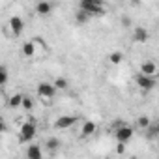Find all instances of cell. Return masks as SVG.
<instances>
[{
    "instance_id": "5bb4252c",
    "label": "cell",
    "mask_w": 159,
    "mask_h": 159,
    "mask_svg": "<svg viewBox=\"0 0 159 159\" xmlns=\"http://www.w3.org/2000/svg\"><path fill=\"white\" fill-rule=\"evenodd\" d=\"M21 101H23V94H13V96L8 99V105H10L11 109H17V107H21Z\"/></svg>"
},
{
    "instance_id": "2e32d148",
    "label": "cell",
    "mask_w": 159,
    "mask_h": 159,
    "mask_svg": "<svg viewBox=\"0 0 159 159\" xmlns=\"http://www.w3.org/2000/svg\"><path fill=\"white\" fill-rule=\"evenodd\" d=\"M21 107L25 111H32L34 109V99L30 96H23V101H21Z\"/></svg>"
},
{
    "instance_id": "d6986e66",
    "label": "cell",
    "mask_w": 159,
    "mask_h": 159,
    "mask_svg": "<svg viewBox=\"0 0 159 159\" xmlns=\"http://www.w3.org/2000/svg\"><path fill=\"white\" fill-rule=\"evenodd\" d=\"M122 58H124V54H122L120 51H114V52H111V56H109L111 64H120V62H122Z\"/></svg>"
},
{
    "instance_id": "30bf717a",
    "label": "cell",
    "mask_w": 159,
    "mask_h": 159,
    "mask_svg": "<svg viewBox=\"0 0 159 159\" xmlns=\"http://www.w3.org/2000/svg\"><path fill=\"white\" fill-rule=\"evenodd\" d=\"M140 73H142V75H155V73H157L155 62H144V64L140 66Z\"/></svg>"
},
{
    "instance_id": "ac0fdd59",
    "label": "cell",
    "mask_w": 159,
    "mask_h": 159,
    "mask_svg": "<svg viewBox=\"0 0 159 159\" xmlns=\"http://www.w3.org/2000/svg\"><path fill=\"white\" fill-rule=\"evenodd\" d=\"M52 84H54V88H56V90H66V88H67V81H66L64 77H58Z\"/></svg>"
},
{
    "instance_id": "ffe728a7",
    "label": "cell",
    "mask_w": 159,
    "mask_h": 159,
    "mask_svg": "<svg viewBox=\"0 0 159 159\" xmlns=\"http://www.w3.org/2000/svg\"><path fill=\"white\" fill-rule=\"evenodd\" d=\"M137 125H139V129H146V127L150 125V118H146V116H140V118L137 120Z\"/></svg>"
},
{
    "instance_id": "cb8c5ba5",
    "label": "cell",
    "mask_w": 159,
    "mask_h": 159,
    "mask_svg": "<svg viewBox=\"0 0 159 159\" xmlns=\"http://www.w3.org/2000/svg\"><path fill=\"white\" fill-rule=\"evenodd\" d=\"M6 129H8V125H6V122H4V120H0V133H4Z\"/></svg>"
},
{
    "instance_id": "4316f807",
    "label": "cell",
    "mask_w": 159,
    "mask_h": 159,
    "mask_svg": "<svg viewBox=\"0 0 159 159\" xmlns=\"http://www.w3.org/2000/svg\"><path fill=\"white\" fill-rule=\"evenodd\" d=\"M129 2H131V4H139V2H140V0H129Z\"/></svg>"
},
{
    "instance_id": "484cf974",
    "label": "cell",
    "mask_w": 159,
    "mask_h": 159,
    "mask_svg": "<svg viewBox=\"0 0 159 159\" xmlns=\"http://www.w3.org/2000/svg\"><path fill=\"white\" fill-rule=\"evenodd\" d=\"M88 2H94V4H99V6H103V0H88Z\"/></svg>"
},
{
    "instance_id": "ba28073f",
    "label": "cell",
    "mask_w": 159,
    "mask_h": 159,
    "mask_svg": "<svg viewBox=\"0 0 159 159\" xmlns=\"http://www.w3.org/2000/svg\"><path fill=\"white\" fill-rule=\"evenodd\" d=\"M133 39H135L137 43H146V41L150 39V32H148L146 28L139 26V28H135V32H133Z\"/></svg>"
},
{
    "instance_id": "8fae6325",
    "label": "cell",
    "mask_w": 159,
    "mask_h": 159,
    "mask_svg": "<svg viewBox=\"0 0 159 159\" xmlns=\"http://www.w3.org/2000/svg\"><path fill=\"white\" fill-rule=\"evenodd\" d=\"M96 129H98L96 122H84V125L81 129V137H90V135L96 133Z\"/></svg>"
},
{
    "instance_id": "9a60e30c",
    "label": "cell",
    "mask_w": 159,
    "mask_h": 159,
    "mask_svg": "<svg viewBox=\"0 0 159 159\" xmlns=\"http://www.w3.org/2000/svg\"><path fill=\"white\" fill-rule=\"evenodd\" d=\"M88 19H90V15H88L86 11H83V10H79V11H77V15H75L77 25H86V23H88Z\"/></svg>"
},
{
    "instance_id": "52a82bcc",
    "label": "cell",
    "mask_w": 159,
    "mask_h": 159,
    "mask_svg": "<svg viewBox=\"0 0 159 159\" xmlns=\"http://www.w3.org/2000/svg\"><path fill=\"white\" fill-rule=\"evenodd\" d=\"M75 124H77V118H75V116L64 114V116H60V118L54 122V127H58V129H69V127H73Z\"/></svg>"
},
{
    "instance_id": "44dd1931",
    "label": "cell",
    "mask_w": 159,
    "mask_h": 159,
    "mask_svg": "<svg viewBox=\"0 0 159 159\" xmlns=\"http://www.w3.org/2000/svg\"><path fill=\"white\" fill-rule=\"evenodd\" d=\"M8 79H10L8 71H6L4 67H0V86H2V84H6V83H8Z\"/></svg>"
},
{
    "instance_id": "603a6c76",
    "label": "cell",
    "mask_w": 159,
    "mask_h": 159,
    "mask_svg": "<svg viewBox=\"0 0 159 159\" xmlns=\"http://www.w3.org/2000/svg\"><path fill=\"white\" fill-rule=\"evenodd\" d=\"M122 26H125V28H127V26H131V17L124 15V17H122Z\"/></svg>"
},
{
    "instance_id": "7402d4cb",
    "label": "cell",
    "mask_w": 159,
    "mask_h": 159,
    "mask_svg": "<svg viewBox=\"0 0 159 159\" xmlns=\"http://www.w3.org/2000/svg\"><path fill=\"white\" fill-rule=\"evenodd\" d=\"M58 146H60V140H58V139H49V140H47V148H49L51 152L56 150Z\"/></svg>"
},
{
    "instance_id": "e0dca14e",
    "label": "cell",
    "mask_w": 159,
    "mask_h": 159,
    "mask_svg": "<svg viewBox=\"0 0 159 159\" xmlns=\"http://www.w3.org/2000/svg\"><path fill=\"white\" fill-rule=\"evenodd\" d=\"M144 131H148V137H150V139H155L157 133H159V125H157V124H150Z\"/></svg>"
},
{
    "instance_id": "9c48e42d",
    "label": "cell",
    "mask_w": 159,
    "mask_h": 159,
    "mask_svg": "<svg viewBox=\"0 0 159 159\" xmlns=\"http://www.w3.org/2000/svg\"><path fill=\"white\" fill-rule=\"evenodd\" d=\"M36 11H38V15H49L52 11V4L47 2V0H41V2L36 4Z\"/></svg>"
},
{
    "instance_id": "8992f818",
    "label": "cell",
    "mask_w": 159,
    "mask_h": 159,
    "mask_svg": "<svg viewBox=\"0 0 159 159\" xmlns=\"http://www.w3.org/2000/svg\"><path fill=\"white\" fill-rule=\"evenodd\" d=\"M8 25H10V30L13 32V36H21L23 30H25V21L21 17H17V15L10 17V23Z\"/></svg>"
},
{
    "instance_id": "4fadbf2b",
    "label": "cell",
    "mask_w": 159,
    "mask_h": 159,
    "mask_svg": "<svg viewBox=\"0 0 159 159\" xmlns=\"http://www.w3.org/2000/svg\"><path fill=\"white\" fill-rule=\"evenodd\" d=\"M41 150H39V146H36V144H32V146H28V150H26V157L28 159H41Z\"/></svg>"
},
{
    "instance_id": "6da1fadb",
    "label": "cell",
    "mask_w": 159,
    "mask_h": 159,
    "mask_svg": "<svg viewBox=\"0 0 159 159\" xmlns=\"http://www.w3.org/2000/svg\"><path fill=\"white\" fill-rule=\"evenodd\" d=\"M112 129H116V131H114L116 140H118V142H124V144H125V142H129V140L133 139V133H135V131H133V127H131V125H127V124H116V125L112 124Z\"/></svg>"
},
{
    "instance_id": "7a4b0ae2",
    "label": "cell",
    "mask_w": 159,
    "mask_h": 159,
    "mask_svg": "<svg viewBox=\"0 0 159 159\" xmlns=\"http://www.w3.org/2000/svg\"><path fill=\"white\" fill-rule=\"evenodd\" d=\"M36 137V124L34 122H25L19 129V140L21 142H30Z\"/></svg>"
},
{
    "instance_id": "3957f363",
    "label": "cell",
    "mask_w": 159,
    "mask_h": 159,
    "mask_svg": "<svg viewBox=\"0 0 159 159\" xmlns=\"http://www.w3.org/2000/svg\"><path fill=\"white\" fill-rule=\"evenodd\" d=\"M79 10L86 11L90 17H99V15H103V13H105L103 6L94 4V2H88V0H81V6H79Z\"/></svg>"
},
{
    "instance_id": "d4e9b609",
    "label": "cell",
    "mask_w": 159,
    "mask_h": 159,
    "mask_svg": "<svg viewBox=\"0 0 159 159\" xmlns=\"http://www.w3.org/2000/svg\"><path fill=\"white\" fill-rule=\"evenodd\" d=\"M125 152V146H124V142H120L118 144V153H124Z\"/></svg>"
},
{
    "instance_id": "277c9868",
    "label": "cell",
    "mask_w": 159,
    "mask_h": 159,
    "mask_svg": "<svg viewBox=\"0 0 159 159\" xmlns=\"http://www.w3.org/2000/svg\"><path fill=\"white\" fill-rule=\"evenodd\" d=\"M135 83H137V86L142 90V92H148V90H152L157 83H155V75H137V79H135Z\"/></svg>"
},
{
    "instance_id": "5b68a950",
    "label": "cell",
    "mask_w": 159,
    "mask_h": 159,
    "mask_svg": "<svg viewBox=\"0 0 159 159\" xmlns=\"http://www.w3.org/2000/svg\"><path fill=\"white\" fill-rule=\"evenodd\" d=\"M54 94H56V88L52 83H39L38 84V96L39 98L51 99V98H54Z\"/></svg>"
},
{
    "instance_id": "7c38bea8",
    "label": "cell",
    "mask_w": 159,
    "mask_h": 159,
    "mask_svg": "<svg viewBox=\"0 0 159 159\" xmlns=\"http://www.w3.org/2000/svg\"><path fill=\"white\" fill-rule=\"evenodd\" d=\"M34 54H36V43H34V41H26V43L23 45V56L32 58Z\"/></svg>"
}]
</instances>
